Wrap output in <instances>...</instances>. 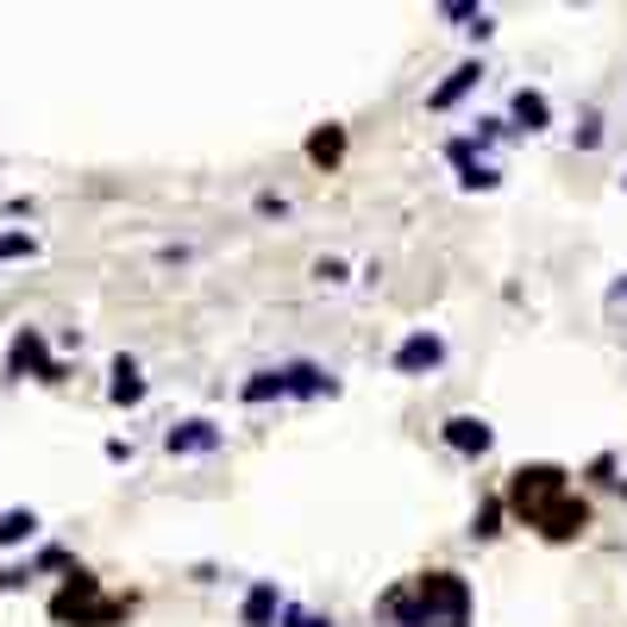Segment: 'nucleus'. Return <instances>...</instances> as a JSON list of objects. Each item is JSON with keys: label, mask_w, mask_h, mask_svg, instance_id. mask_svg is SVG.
Here are the masks:
<instances>
[{"label": "nucleus", "mask_w": 627, "mask_h": 627, "mask_svg": "<svg viewBox=\"0 0 627 627\" xmlns=\"http://www.w3.org/2000/svg\"><path fill=\"white\" fill-rule=\"evenodd\" d=\"M502 514H514L521 528H533L552 546L589 533V502L577 496L565 465H521L509 477V490H502Z\"/></svg>", "instance_id": "obj_1"}, {"label": "nucleus", "mask_w": 627, "mask_h": 627, "mask_svg": "<svg viewBox=\"0 0 627 627\" xmlns=\"http://www.w3.org/2000/svg\"><path fill=\"white\" fill-rule=\"evenodd\" d=\"M126 615H132V596H100L95 571H82V565L51 596V621H63V627H119Z\"/></svg>", "instance_id": "obj_2"}, {"label": "nucleus", "mask_w": 627, "mask_h": 627, "mask_svg": "<svg viewBox=\"0 0 627 627\" xmlns=\"http://www.w3.org/2000/svg\"><path fill=\"white\" fill-rule=\"evenodd\" d=\"M7 376H39V383H63V364L51 358L39 327H20L13 333V352H7Z\"/></svg>", "instance_id": "obj_3"}, {"label": "nucleus", "mask_w": 627, "mask_h": 627, "mask_svg": "<svg viewBox=\"0 0 627 627\" xmlns=\"http://www.w3.org/2000/svg\"><path fill=\"white\" fill-rule=\"evenodd\" d=\"M433 364H446V339L427 333V327H421V333H408V339L390 352V371H395V376H427Z\"/></svg>", "instance_id": "obj_4"}, {"label": "nucleus", "mask_w": 627, "mask_h": 627, "mask_svg": "<svg viewBox=\"0 0 627 627\" xmlns=\"http://www.w3.org/2000/svg\"><path fill=\"white\" fill-rule=\"evenodd\" d=\"M226 446V433L214 427V421H177V427L163 433V451H170V458H208V451H220Z\"/></svg>", "instance_id": "obj_5"}, {"label": "nucleus", "mask_w": 627, "mask_h": 627, "mask_svg": "<svg viewBox=\"0 0 627 627\" xmlns=\"http://www.w3.org/2000/svg\"><path fill=\"white\" fill-rule=\"evenodd\" d=\"M446 163L458 170V182H465V189H496V182H502V177H496V163L477 151V138H451V145H446Z\"/></svg>", "instance_id": "obj_6"}, {"label": "nucleus", "mask_w": 627, "mask_h": 627, "mask_svg": "<svg viewBox=\"0 0 627 627\" xmlns=\"http://www.w3.org/2000/svg\"><path fill=\"white\" fill-rule=\"evenodd\" d=\"M439 439H446L458 458H483V451L496 446V433H490V421H477V414H451L446 427H439Z\"/></svg>", "instance_id": "obj_7"}, {"label": "nucleus", "mask_w": 627, "mask_h": 627, "mask_svg": "<svg viewBox=\"0 0 627 627\" xmlns=\"http://www.w3.org/2000/svg\"><path fill=\"white\" fill-rule=\"evenodd\" d=\"M283 395H301V402H314V395H339V376L301 358V364H283Z\"/></svg>", "instance_id": "obj_8"}, {"label": "nucleus", "mask_w": 627, "mask_h": 627, "mask_svg": "<svg viewBox=\"0 0 627 627\" xmlns=\"http://www.w3.org/2000/svg\"><path fill=\"white\" fill-rule=\"evenodd\" d=\"M276 615H283V589H276V577H264V584L245 589V603H238V627H276Z\"/></svg>", "instance_id": "obj_9"}, {"label": "nucleus", "mask_w": 627, "mask_h": 627, "mask_svg": "<svg viewBox=\"0 0 627 627\" xmlns=\"http://www.w3.org/2000/svg\"><path fill=\"white\" fill-rule=\"evenodd\" d=\"M509 126L514 132H546L552 126V100L540 88H514L509 95Z\"/></svg>", "instance_id": "obj_10"}, {"label": "nucleus", "mask_w": 627, "mask_h": 627, "mask_svg": "<svg viewBox=\"0 0 627 627\" xmlns=\"http://www.w3.org/2000/svg\"><path fill=\"white\" fill-rule=\"evenodd\" d=\"M107 376H114V383H107V395H114L119 408H138V402H145V395H151V383H145V371H138L132 358L119 352L114 364H107Z\"/></svg>", "instance_id": "obj_11"}, {"label": "nucleus", "mask_w": 627, "mask_h": 627, "mask_svg": "<svg viewBox=\"0 0 627 627\" xmlns=\"http://www.w3.org/2000/svg\"><path fill=\"white\" fill-rule=\"evenodd\" d=\"M477 82H483V63H458V70H451V76L427 95V107H433V114H446V107H458V100H465Z\"/></svg>", "instance_id": "obj_12"}, {"label": "nucleus", "mask_w": 627, "mask_h": 627, "mask_svg": "<svg viewBox=\"0 0 627 627\" xmlns=\"http://www.w3.org/2000/svg\"><path fill=\"white\" fill-rule=\"evenodd\" d=\"M238 402H245V408L283 402V364H276V371H252V376H245V383H238Z\"/></svg>", "instance_id": "obj_13"}, {"label": "nucleus", "mask_w": 627, "mask_h": 627, "mask_svg": "<svg viewBox=\"0 0 627 627\" xmlns=\"http://www.w3.org/2000/svg\"><path fill=\"white\" fill-rule=\"evenodd\" d=\"M39 540V514L32 509H7L0 514V546H32Z\"/></svg>", "instance_id": "obj_14"}, {"label": "nucleus", "mask_w": 627, "mask_h": 627, "mask_svg": "<svg viewBox=\"0 0 627 627\" xmlns=\"http://www.w3.org/2000/svg\"><path fill=\"white\" fill-rule=\"evenodd\" d=\"M308 157H314V163H339V157H346V132H339V126L314 132L308 138Z\"/></svg>", "instance_id": "obj_15"}, {"label": "nucleus", "mask_w": 627, "mask_h": 627, "mask_svg": "<svg viewBox=\"0 0 627 627\" xmlns=\"http://www.w3.org/2000/svg\"><path fill=\"white\" fill-rule=\"evenodd\" d=\"M502 533V496H490L483 509L470 514V540H496Z\"/></svg>", "instance_id": "obj_16"}, {"label": "nucleus", "mask_w": 627, "mask_h": 627, "mask_svg": "<svg viewBox=\"0 0 627 627\" xmlns=\"http://www.w3.org/2000/svg\"><path fill=\"white\" fill-rule=\"evenodd\" d=\"M283 627H333V615H320V608H301V603H283V615H276Z\"/></svg>", "instance_id": "obj_17"}, {"label": "nucleus", "mask_w": 627, "mask_h": 627, "mask_svg": "<svg viewBox=\"0 0 627 627\" xmlns=\"http://www.w3.org/2000/svg\"><path fill=\"white\" fill-rule=\"evenodd\" d=\"M32 252H39V238L25 233V226H20V233H0V264H13V257H32Z\"/></svg>", "instance_id": "obj_18"}, {"label": "nucleus", "mask_w": 627, "mask_h": 627, "mask_svg": "<svg viewBox=\"0 0 627 627\" xmlns=\"http://www.w3.org/2000/svg\"><path fill=\"white\" fill-rule=\"evenodd\" d=\"M39 571H76V565H70V552H63V546H44L39 552Z\"/></svg>", "instance_id": "obj_19"}, {"label": "nucleus", "mask_w": 627, "mask_h": 627, "mask_svg": "<svg viewBox=\"0 0 627 627\" xmlns=\"http://www.w3.org/2000/svg\"><path fill=\"white\" fill-rule=\"evenodd\" d=\"M314 276H320V283H346V264H339V257H320V264H314Z\"/></svg>", "instance_id": "obj_20"}, {"label": "nucleus", "mask_w": 627, "mask_h": 627, "mask_svg": "<svg viewBox=\"0 0 627 627\" xmlns=\"http://www.w3.org/2000/svg\"><path fill=\"white\" fill-rule=\"evenodd\" d=\"M577 145H584V151H596V145H603V119H596V114L584 119V132H577Z\"/></svg>", "instance_id": "obj_21"}, {"label": "nucleus", "mask_w": 627, "mask_h": 627, "mask_svg": "<svg viewBox=\"0 0 627 627\" xmlns=\"http://www.w3.org/2000/svg\"><path fill=\"white\" fill-rule=\"evenodd\" d=\"M589 483H615V458H596V465H589Z\"/></svg>", "instance_id": "obj_22"}, {"label": "nucleus", "mask_w": 627, "mask_h": 627, "mask_svg": "<svg viewBox=\"0 0 627 627\" xmlns=\"http://www.w3.org/2000/svg\"><path fill=\"white\" fill-rule=\"evenodd\" d=\"M608 295H615V301H627V276H621V283H615V289H608Z\"/></svg>", "instance_id": "obj_23"}, {"label": "nucleus", "mask_w": 627, "mask_h": 627, "mask_svg": "<svg viewBox=\"0 0 627 627\" xmlns=\"http://www.w3.org/2000/svg\"><path fill=\"white\" fill-rule=\"evenodd\" d=\"M615 490H621V496H627V477H615Z\"/></svg>", "instance_id": "obj_24"}, {"label": "nucleus", "mask_w": 627, "mask_h": 627, "mask_svg": "<svg viewBox=\"0 0 627 627\" xmlns=\"http://www.w3.org/2000/svg\"><path fill=\"white\" fill-rule=\"evenodd\" d=\"M621 189H627V177H621Z\"/></svg>", "instance_id": "obj_25"}]
</instances>
